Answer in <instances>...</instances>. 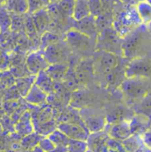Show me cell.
<instances>
[{
	"label": "cell",
	"instance_id": "6da1fadb",
	"mask_svg": "<svg viewBox=\"0 0 151 152\" xmlns=\"http://www.w3.org/2000/svg\"><path fill=\"white\" fill-rule=\"evenodd\" d=\"M142 24L136 8L120 12L113 22L114 29L121 37H125L131 32L137 29Z\"/></svg>",
	"mask_w": 151,
	"mask_h": 152
},
{
	"label": "cell",
	"instance_id": "7a4b0ae2",
	"mask_svg": "<svg viewBox=\"0 0 151 152\" xmlns=\"http://www.w3.org/2000/svg\"><path fill=\"white\" fill-rule=\"evenodd\" d=\"M125 96L133 102L142 101L150 93L147 78L127 77L121 85Z\"/></svg>",
	"mask_w": 151,
	"mask_h": 152
},
{
	"label": "cell",
	"instance_id": "3957f363",
	"mask_svg": "<svg viewBox=\"0 0 151 152\" xmlns=\"http://www.w3.org/2000/svg\"><path fill=\"white\" fill-rule=\"evenodd\" d=\"M142 30L141 29V27H139L137 29L124 37V41L121 44V49L125 57H134L137 54L142 47Z\"/></svg>",
	"mask_w": 151,
	"mask_h": 152
},
{
	"label": "cell",
	"instance_id": "277c9868",
	"mask_svg": "<svg viewBox=\"0 0 151 152\" xmlns=\"http://www.w3.org/2000/svg\"><path fill=\"white\" fill-rule=\"evenodd\" d=\"M125 77L141 78L151 77V61L146 59H134L125 69Z\"/></svg>",
	"mask_w": 151,
	"mask_h": 152
},
{
	"label": "cell",
	"instance_id": "5b68a950",
	"mask_svg": "<svg viewBox=\"0 0 151 152\" xmlns=\"http://www.w3.org/2000/svg\"><path fill=\"white\" fill-rule=\"evenodd\" d=\"M57 128L67 135L70 140L85 141L86 142L90 133L84 125L73 124V123H61Z\"/></svg>",
	"mask_w": 151,
	"mask_h": 152
},
{
	"label": "cell",
	"instance_id": "8992f818",
	"mask_svg": "<svg viewBox=\"0 0 151 152\" xmlns=\"http://www.w3.org/2000/svg\"><path fill=\"white\" fill-rule=\"evenodd\" d=\"M44 56L48 63H62L68 58V50L63 45L55 43L46 47Z\"/></svg>",
	"mask_w": 151,
	"mask_h": 152
},
{
	"label": "cell",
	"instance_id": "52a82bcc",
	"mask_svg": "<svg viewBox=\"0 0 151 152\" xmlns=\"http://www.w3.org/2000/svg\"><path fill=\"white\" fill-rule=\"evenodd\" d=\"M109 138V134H105L102 131L90 134L86 141L89 150L93 152H107L108 142Z\"/></svg>",
	"mask_w": 151,
	"mask_h": 152
},
{
	"label": "cell",
	"instance_id": "ba28073f",
	"mask_svg": "<svg viewBox=\"0 0 151 152\" xmlns=\"http://www.w3.org/2000/svg\"><path fill=\"white\" fill-rule=\"evenodd\" d=\"M108 134L110 138L119 142H123L128 139L133 135L130 126V121L110 125V128L109 129Z\"/></svg>",
	"mask_w": 151,
	"mask_h": 152
},
{
	"label": "cell",
	"instance_id": "9c48e42d",
	"mask_svg": "<svg viewBox=\"0 0 151 152\" xmlns=\"http://www.w3.org/2000/svg\"><path fill=\"white\" fill-rule=\"evenodd\" d=\"M82 121L84 122L85 127L90 134L101 132L107 126L106 118L96 115H88L86 117H82Z\"/></svg>",
	"mask_w": 151,
	"mask_h": 152
},
{
	"label": "cell",
	"instance_id": "30bf717a",
	"mask_svg": "<svg viewBox=\"0 0 151 152\" xmlns=\"http://www.w3.org/2000/svg\"><path fill=\"white\" fill-rule=\"evenodd\" d=\"M99 63L101 71L107 76H109L117 66V58L113 53L106 51L102 53Z\"/></svg>",
	"mask_w": 151,
	"mask_h": 152
},
{
	"label": "cell",
	"instance_id": "8fae6325",
	"mask_svg": "<svg viewBox=\"0 0 151 152\" xmlns=\"http://www.w3.org/2000/svg\"><path fill=\"white\" fill-rule=\"evenodd\" d=\"M28 65L32 73H40L49 67L44 56L39 53H34L28 56Z\"/></svg>",
	"mask_w": 151,
	"mask_h": 152
},
{
	"label": "cell",
	"instance_id": "7c38bea8",
	"mask_svg": "<svg viewBox=\"0 0 151 152\" xmlns=\"http://www.w3.org/2000/svg\"><path fill=\"white\" fill-rule=\"evenodd\" d=\"M66 37L68 43L77 49L85 48V46H87L89 42V37L78 30L69 31L66 35Z\"/></svg>",
	"mask_w": 151,
	"mask_h": 152
},
{
	"label": "cell",
	"instance_id": "4fadbf2b",
	"mask_svg": "<svg viewBox=\"0 0 151 152\" xmlns=\"http://www.w3.org/2000/svg\"><path fill=\"white\" fill-rule=\"evenodd\" d=\"M132 118H129V114L128 111L123 108L119 107L113 110H111L107 116H106V121H107V126L108 125H114L121 122H125V121H130Z\"/></svg>",
	"mask_w": 151,
	"mask_h": 152
},
{
	"label": "cell",
	"instance_id": "5bb4252c",
	"mask_svg": "<svg viewBox=\"0 0 151 152\" xmlns=\"http://www.w3.org/2000/svg\"><path fill=\"white\" fill-rule=\"evenodd\" d=\"M148 119L145 116L133 117L130 120V126L133 135H143L150 128H148Z\"/></svg>",
	"mask_w": 151,
	"mask_h": 152
},
{
	"label": "cell",
	"instance_id": "9a60e30c",
	"mask_svg": "<svg viewBox=\"0 0 151 152\" xmlns=\"http://www.w3.org/2000/svg\"><path fill=\"white\" fill-rule=\"evenodd\" d=\"M90 15L92 14L88 0H76L73 12V19L76 21H78L89 17Z\"/></svg>",
	"mask_w": 151,
	"mask_h": 152
},
{
	"label": "cell",
	"instance_id": "2e32d148",
	"mask_svg": "<svg viewBox=\"0 0 151 152\" xmlns=\"http://www.w3.org/2000/svg\"><path fill=\"white\" fill-rule=\"evenodd\" d=\"M68 70V66L64 63L52 64L46 69V73L53 80L61 81L64 78Z\"/></svg>",
	"mask_w": 151,
	"mask_h": 152
},
{
	"label": "cell",
	"instance_id": "e0dca14e",
	"mask_svg": "<svg viewBox=\"0 0 151 152\" xmlns=\"http://www.w3.org/2000/svg\"><path fill=\"white\" fill-rule=\"evenodd\" d=\"M77 25L76 26L77 30L82 32L83 34L90 37L92 34L94 33L95 26H94V19L93 15H90L89 17L77 21Z\"/></svg>",
	"mask_w": 151,
	"mask_h": 152
},
{
	"label": "cell",
	"instance_id": "ac0fdd59",
	"mask_svg": "<svg viewBox=\"0 0 151 152\" xmlns=\"http://www.w3.org/2000/svg\"><path fill=\"white\" fill-rule=\"evenodd\" d=\"M48 138L54 143L56 148L66 149V147L70 142V139L67 135H65L61 131H60L58 128L54 130L52 134H50Z\"/></svg>",
	"mask_w": 151,
	"mask_h": 152
},
{
	"label": "cell",
	"instance_id": "d6986e66",
	"mask_svg": "<svg viewBox=\"0 0 151 152\" xmlns=\"http://www.w3.org/2000/svg\"><path fill=\"white\" fill-rule=\"evenodd\" d=\"M136 10L142 24L151 23V4L150 3L147 1L139 3L136 6Z\"/></svg>",
	"mask_w": 151,
	"mask_h": 152
},
{
	"label": "cell",
	"instance_id": "ffe728a7",
	"mask_svg": "<svg viewBox=\"0 0 151 152\" xmlns=\"http://www.w3.org/2000/svg\"><path fill=\"white\" fill-rule=\"evenodd\" d=\"M76 0H60L57 2L56 7L59 12L64 17H73V12Z\"/></svg>",
	"mask_w": 151,
	"mask_h": 152
},
{
	"label": "cell",
	"instance_id": "44dd1931",
	"mask_svg": "<svg viewBox=\"0 0 151 152\" xmlns=\"http://www.w3.org/2000/svg\"><path fill=\"white\" fill-rule=\"evenodd\" d=\"M48 12L44 9L37 11L34 16V24L38 31H43L48 25Z\"/></svg>",
	"mask_w": 151,
	"mask_h": 152
},
{
	"label": "cell",
	"instance_id": "7402d4cb",
	"mask_svg": "<svg viewBox=\"0 0 151 152\" xmlns=\"http://www.w3.org/2000/svg\"><path fill=\"white\" fill-rule=\"evenodd\" d=\"M36 86L41 88L44 93H48L51 92L53 90V79L49 77V75L44 72L42 71L39 73L38 75V78L36 81Z\"/></svg>",
	"mask_w": 151,
	"mask_h": 152
},
{
	"label": "cell",
	"instance_id": "603a6c76",
	"mask_svg": "<svg viewBox=\"0 0 151 152\" xmlns=\"http://www.w3.org/2000/svg\"><path fill=\"white\" fill-rule=\"evenodd\" d=\"M45 99H46V93H44L36 85L32 87L28 96V101L35 104H40L44 102Z\"/></svg>",
	"mask_w": 151,
	"mask_h": 152
},
{
	"label": "cell",
	"instance_id": "cb8c5ba5",
	"mask_svg": "<svg viewBox=\"0 0 151 152\" xmlns=\"http://www.w3.org/2000/svg\"><path fill=\"white\" fill-rule=\"evenodd\" d=\"M6 4L9 10L18 13H23L29 9L28 0H6Z\"/></svg>",
	"mask_w": 151,
	"mask_h": 152
},
{
	"label": "cell",
	"instance_id": "d4e9b609",
	"mask_svg": "<svg viewBox=\"0 0 151 152\" xmlns=\"http://www.w3.org/2000/svg\"><path fill=\"white\" fill-rule=\"evenodd\" d=\"M142 139L140 140L139 135H132L128 139L122 142V144L126 152H136L142 146Z\"/></svg>",
	"mask_w": 151,
	"mask_h": 152
},
{
	"label": "cell",
	"instance_id": "484cf974",
	"mask_svg": "<svg viewBox=\"0 0 151 152\" xmlns=\"http://www.w3.org/2000/svg\"><path fill=\"white\" fill-rule=\"evenodd\" d=\"M89 150L87 142L70 140L69 143L66 147L67 152H87Z\"/></svg>",
	"mask_w": 151,
	"mask_h": 152
},
{
	"label": "cell",
	"instance_id": "4316f807",
	"mask_svg": "<svg viewBox=\"0 0 151 152\" xmlns=\"http://www.w3.org/2000/svg\"><path fill=\"white\" fill-rule=\"evenodd\" d=\"M39 147L44 152H52L56 149V146L49 138L41 140L39 142Z\"/></svg>",
	"mask_w": 151,
	"mask_h": 152
},
{
	"label": "cell",
	"instance_id": "83f0119b",
	"mask_svg": "<svg viewBox=\"0 0 151 152\" xmlns=\"http://www.w3.org/2000/svg\"><path fill=\"white\" fill-rule=\"evenodd\" d=\"M88 3L91 10V14L93 16L98 15L101 12V0H88Z\"/></svg>",
	"mask_w": 151,
	"mask_h": 152
},
{
	"label": "cell",
	"instance_id": "f1b7e54d",
	"mask_svg": "<svg viewBox=\"0 0 151 152\" xmlns=\"http://www.w3.org/2000/svg\"><path fill=\"white\" fill-rule=\"evenodd\" d=\"M58 40H59V37L54 35V34H52V33H45L44 36L43 37V44H46L47 46L53 45V44H55V43H58Z\"/></svg>",
	"mask_w": 151,
	"mask_h": 152
},
{
	"label": "cell",
	"instance_id": "f546056e",
	"mask_svg": "<svg viewBox=\"0 0 151 152\" xmlns=\"http://www.w3.org/2000/svg\"><path fill=\"white\" fill-rule=\"evenodd\" d=\"M28 1L29 10L33 12V11L38 10L42 5L45 4L44 2H48L49 0H28Z\"/></svg>",
	"mask_w": 151,
	"mask_h": 152
},
{
	"label": "cell",
	"instance_id": "4dcf8cb0",
	"mask_svg": "<svg viewBox=\"0 0 151 152\" xmlns=\"http://www.w3.org/2000/svg\"><path fill=\"white\" fill-rule=\"evenodd\" d=\"M142 139L143 143H144L147 147H149L150 149H151V128H150V129L142 135Z\"/></svg>",
	"mask_w": 151,
	"mask_h": 152
},
{
	"label": "cell",
	"instance_id": "1f68e13d",
	"mask_svg": "<svg viewBox=\"0 0 151 152\" xmlns=\"http://www.w3.org/2000/svg\"><path fill=\"white\" fill-rule=\"evenodd\" d=\"M136 2H138V4L139 3H142V2H145V1H147V0H135Z\"/></svg>",
	"mask_w": 151,
	"mask_h": 152
},
{
	"label": "cell",
	"instance_id": "d6a6232c",
	"mask_svg": "<svg viewBox=\"0 0 151 152\" xmlns=\"http://www.w3.org/2000/svg\"><path fill=\"white\" fill-rule=\"evenodd\" d=\"M50 2H52V3H57V2H59L60 0H49Z\"/></svg>",
	"mask_w": 151,
	"mask_h": 152
},
{
	"label": "cell",
	"instance_id": "836d02e7",
	"mask_svg": "<svg viewBox=\"0 0 151 152\" xmlns=\"http://www.w3.org/2000/svg\"><path fill=\"white\" fill-rule=\"evenodd\" d=\"M147 2H148V3H150V4H151V0H147Z\"/></svg>",
	"mask_w": 151,
	"mask_h": 152
},
{
	"label": "cell",
	"instance_id": "e575fe53",
	"mask_svg": "<svg viewBox=\"0 0 151 152\" xmlns=\"http://www.w3.org/2000/svg\"><path fill=\"white\" fill-rule=\"evenodd\" d=\"M87 152H93V151H92L91 150H88V151H87Z\"/></svg>",
	"mask_w": 151,
	"mask_h": 152
}]
</instances>
